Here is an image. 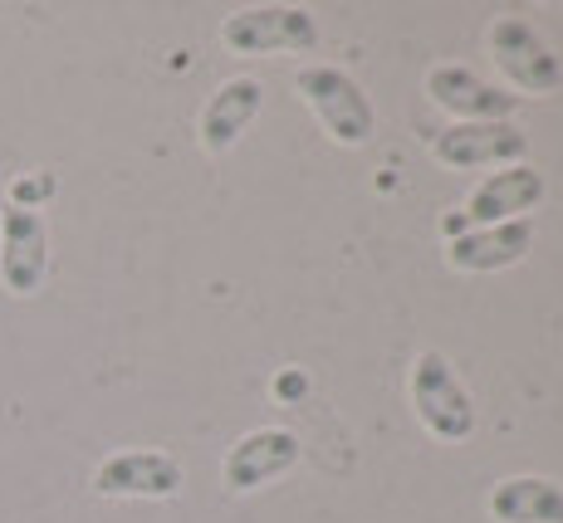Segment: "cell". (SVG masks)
Segmentation results:
<instances>
[{
	"label": "cell",
	"mask_w": 563,
	"mask_h": 523,
	"mask_svg": "<svg viewBox=\"0 0 563 523\" xmlns=\"http://www.w3.org/2000/svg\"><path fill=\"white\" fill-rule=\"evenodd\" d=\"M427 98L451 113L456 123H510L519 98L495 89L490 79H481L465 64H431L427 69Z\"/></svg>",
	"instance_id": "9c48e42d"
},
{
	"label": "cell",
	"mask_w": 563,
	"mask_h": 523,
	"mask_svg": "<svg viewBox=\"0 0 563 523\" xmlns=\"http://www.w3.org/2000/svg\"><path fill=\"white\" fill-rule=\"evenodd\" d=\"M295 465H299V435L285 426H260V431H245L241 441L225 450L221 479L231 494H251V489L275 485V479L289 475Z\"/></svg>",
	"instance_id": "30bf717a"
},
{
	"label": "cell",
	"mask_w": 563,
	"mask_h": 523,
	"mask_svg": "<svg viewBox=\"0 0 563 523\" xmlns=\"http://www.w3.org/2000/svg\"><path fill=\"white\" fill-rule=\"evenodd\" d=\"M407 391H411V411H417L421 431L431 441H446L456 445L475 431V401L465 391V381L456 377V367L427 347V353L411 357V377H407Z\"/></svg>",
	"instance_id": "7a4b0ae2"
},
{
	"label": "cell",
	"mask_w": 563,
	"mask_h": 523,
	"mask_svg": "<svg viewBox=\"0 0 563 523\" xmlns=\"http://www.w3.org/2000/svg\"><path fill=\"white\" fill-rule=\"evenodd\" d=\"M221 45L231 54H309L319 25L305 5H241L221 20Z\"/></svg>",
	"instance_id": "5b68a950"
},
{
	"label": "cell",
	"mask_w": 563,
	"mask_h": 523,
	"mask_svg": "<svg viewBox=\"0 0 563 523\" xmlns=\"http://www.w3.org/2000/svg\"><path fill=\"white\" fill-rule=\"evenodd\" d=\"M260 103H265L260 79H245V74L241 79H225L221 89L206 98L201 123H197V143L211 152V157H225V152L251 133V123L260 118Z\"/></svg>",
	"instance_id": "7c38bea8"
},
{
	"label": "cell",
	"mask_w": 563,
	"mask_h": 523,
	"mask_svg": "<svg viewBox=\"0 0 563 523\" xmlns=\"http://www.w3.org/2000/svg\"><path fill=\"white\" fill-rule=\"evenodd\" d=\"M495 523H563V485L549 475H510L485 499Z\"/></svg>",
	"instance_id": "4fadbf2b"
},
{
	"label": "cell",
	"mask_w": 563,
	"mask_h": 523,
	"mask_svg": "<svg viewBox=\"0 0 563 523\" xmlns=\"http://www.w3.org/2000/svg\"><path fill=\"white\" fill-rule=\"evenodd\" d=\"M431 157L451 171L515 167L529 157V133L519 123H451L431 137Z\"/></svg>",
	"instance_id": "8992f818"
},
{
	"label": "cell",
	"mask_w": 563,
	"mask_h": 523,
	"mask_svg": "<svg viewBox=\"0 0 563 523\" xmlns=\"http://www.w3.org/2000/svg\"><path fill=\"white\" fill-rule=\"evenodd\" d=\"M544 171L529 167V162H515V167H500L495 177H485L481 187L465 196L461 211H451L441 221L446 240H456L465 231H485V225H505V221H525L539 201H544Z\"/></svg>",
	"instance_id": "277c9868"
},
{
	"label": "cell",
	"mask_w": 563,
	"mask_h": 523,
	"mask_svg": "<svg viewBox=\"0 0 563 523\" xmlns=\"http://www.w3.org/2000/svg\"><path fill=\"white\" fill-rule=\"evenodd\" d=\"M295 93L313 108L319 127H323V133H329L339 147H363V143H373V133H377V108H373V98L363 93V84L353 79L349 69H339V64H309V69H299Z\"/></svg>",
	"instance_id": "6da1fadb"
},
{
	"label": "cell",
	"mask_w": 563,
	"mask_h": 523,
	"mask_svg": "<svg viewBox=\"0 0 563 523\" xmlns=\"http://www.w3.org/2000/svg\"><path fill=\"white\" fill-rule=\"evenodd\" d=\"M490 45L495 69L505 74V84L515 89V98H549L563 89V59L549 49V40L529 25L525 15H500L485 35Z\"/></svg>",
	"instance_id": "3957f363"
},
{
	"label": "cell",
	"mask_w": 563,
	"mask_h": 523,
	"mask_svg": "<svg viewBox=\"0 0 563 523\" xmlns=\"http://www.w3.org/2000/svg\"><path fill=\"white\" fill-rule=\"evenodd\" d=\"M181 485H187V470L167 450H118L89 479L99 499H177Z\"/></svg>",
	"instance_id": "52a82bcc"
},
{
	"label": "cell",
	"mask_w": 563,
	"mask_h": 523,
	"mask_svg": "<svg viewBox=\"0 0 563 523\" xmlns=\"http://www.w3.org/2000/svg\"><path fill=\"white\" fill-rule=\"evenodd\" d=\"M49 275V225L40 211L25 205H5L0 211V285L15 299L40 293Z\"/></svg>",
	"instance_id": "ba28073f"
},
{
	"label": "cell",
	"mask_w": 563,
	"mask_h": 523,
	"mask_svg": "<svg viewBox=\"0 0 563 523\" xmlns=\"http://www.w3.org/2000/svg\"><path fill=\"white\" fill-rule=\"evenodd\" d=\"M305 387H309V381H305V372H295V367H289V372H279V381H275V391H279V397H305Z\"/></svg>",
	"instance_id": "5bb4252c"
},
{
	"label": "cell",
	"mask_w": 563,
	"mask_h": 523,
	"mask_svg": "<svg viewBox=\"0 0 563 523\" xmlns=\"http://www.w3.org/2000/svg\"><path fill=\"white\" fill-rule=\"evenodd\" d=\"M534 249V215L525 221H505V225H485V231H465L456 240H446L441 259L456 275H500V269L519 265Z\"/></svg>",
	"instance_id": "8fae6325"
}]
</instances>
